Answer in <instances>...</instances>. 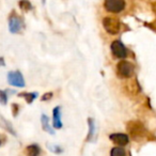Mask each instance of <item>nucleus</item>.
Masks as SVG:
<instances>
[{
  "label": "nucleus",
  "mask_w": 156,
  "mask_h": 156,
  "mask_svg": "<svg viewBox=\"0 0 156 156\" xmlns=\"http://www.w3.org/2000/svg\"><path fill=\"white\" fill-rule=\"evenodd\" d=\"M126 130L129 134V137L135 141H140L147 137V130L141 122L129 121L126 124Z\"/></svg>",
  "instance_id": "f257e3e1"
},
{
  "label": "nucleus",
  "mask_w": 156,
  "mask_h": 156,
  "mask_svg": "<svg viewBox=\"0 0 156 156\" xmlns=\"http://www.w3.org/2000/svg\"><path fill=\"white\" fill-rule=\"evenodd\" d=\"M117 72H118V75L121 78L128 79V78H130L134 75L135 66L129 61L122 60L117 64Z\"/></svg>",
  "instance_id": "f03ea898"
},
{
  "label": "nucleus",
  "mask_w": 156,
  "mask_h": 156,
  "mask_svg": "<svg viewBox=\"0 0 156 156\" xmlns=\"http://www.w3.org/2000/svg\"><path fill=\"white\" fill-rule=\"evenodd\" d=\"M103 27L111 35L118 34L121 30V24L119 20L115 17H111V16H107L103 20Z\"/></svg>",
  "instance_id": "7ed1b4c3"
},
{
  "label": "nucleus",
  "mask_w": 156,
  "mask_h": 156,
  "mask_svg": "<svg viewBox=\"0 0 156 156\" xmlns=\"http://www.w3.org/2000/svg\"><path fill=\"white\" fill-rule=\"evenodd\" d=\"M125 0H104V8L109 13H121L125 9Z\"/></svg>",
  "instance_id": "20e7f679"
},
{
  "label": "nucleus",
  "mask_w": 156,
  "mask_h": 156,
  "mask_svg": "<svg viewBox=\"0 0 156 156\" xmlns=\"http://www.w3.org/2000/svg\"><path fill=\"white\" fill-rule=\"evenodd\" d=\"M110 49L112 55L115 58L119 59H125L127 57V49L124 46V44L122 43L120 40H115L111 43L110 45Z\"/></svg>",
  "instance_id": "39448f33"
},
{
  "label": "nucleus",
  "mask_w": 156,
  "mask_h": 156,
  "mask_svg": "<svg viewBox=\"0 0 156 156\" xmlns=\"http://www.w3.org/2000/svg\"><path fill=\"white\" fill-rule=\"evenodd\" d=\"M8 83L13 87L24 88L25 87V79L23 74L20 71H12L8 73Z\"/></svg>",
  "instance_id": "423d86ee"
},
{
  "label": "nucleus",
  "mask_w": 156,
  "mask_h": 156,
  "mask_svg": "<svg viewBox=\"0 0 156 156\" xmlns=\"http://www.w3.org/2000/svg\"><path fill=\"white\" fill-rule=\"evenodd\" d=\"M24 27V23L23 20L18 17L17 15L13 14L12 16H10L9 18V30L12 33H18L20 32V30Z\"/></svg>",
  "instance_id": "0eeeda50"
},
{
  "label": "nucleus",
  "mask_w": 156,
  "mask_h": 156,
  "mask_svg": "<svg viewBox=\"0 0 156 156\" xmlns=\"http://www.w3.org/2000/svg\"><path fill=\"white\" fill-rule=\"evenodd\" d=\"M124 88H125L126 92L128 94H130V95H137L141 91V87L137 79H130V78H128V80L126 81Z\"/></svg>",
  "instance_id": "6e6552de"
},
{
  "label": "nucleus",
  "mask_w": 156,
  "mask_h": 156,
  "mask_svg": "<svg viewBox=\"0 0 156 156\" xmlns=\"http://www.w3.org/2000/svg\"><path fill=\"white\" fill-rule=\"evenodd\" d=\"M109 139H110L112 142H115V144H118L119 147H125V145L128 144L129 142V137L126 134H123V133H115V134H111L109 136Z\"/></svg>",
  "instance_id": "1a4fd4ad"
},
{
  "label": "nucleus",
  "mask_w": 156,
  "mask_h": 156,
  "mask_svg": "<svg viewBox=\"0 0 156 156\" xmlns=\"http://www.w3.org/2000/svg\"><path fill=\"white\" fill-rule=\"evenodd\" d=\"M52 125H54V127L57 128V129H60V128H62V126H63L62 121H61L60 106L55 107L54 110H52Z\"/></svg>",
  "instance_id": "9d476101"
},
{
  "label": "nucleus",
  "mask_w": 156,
  "mask_h": 156,
  "mask_svg": "<svg viewBox=\"0 0 156 156\" xmlns=\"http://www.w3.org/2000/svg\"><path fill=\"white\" fill-rule=\"evenodd\" d=\"M88 125H89V133L87 136V141H92L95 137V130H96V125L95 122L92 118L88 119Z\"/></svg>",
  "instance_id": "9b49d317"
},
{
  "label": "nucleus",
  "mask_w": 156,
  "mask_h": 156,
  "mask_svg": "<svg viewBox=\"0 0 156 156\" xmlns=\"http://www.w3.org/2000/svg\"><path fill=\"white\" fill-rule=\"evenodd\" d=\"M41 123H42V128H43L44 132H47L48 134H50V135L55 134V132L52 130L51 126H50V124H49V118L46 115H44V113L41 117Z\"/></svg>",
  "instance_id": "f8f14e48"
},
{
  "label": "nucleus",
  "mask_w": 156,
  "mask_h": 156,
  "mask_svg": "<svg viewBox=\"0 0 156 156\" xmlns=\"http://www.w3.org/2000/svg\"><path fill=\"white\" fill-rule=\"evenodd\" d=\"M27 156H40L41 154V147L37 144H30L26 147Z\"/></svg>",
  "instance_id": "ddd939ff"
},
{
  "label": "nucleus",
  "mask_w": 156,
  "mask_h": 156,
  "mask_svg": "<svg viewBox=\"0 0 156 156\" xmlns=\"http://www.w3.org/2000/svg\"><path fill=\"white\" fill-rule=\"evenodd\" d=\"M18 96L24 98L28 104H31L37 98V92H22V93L18 94Z\"/></svg>",
  "instance_id": "4468645a"
},
{
  "label": "nucleus",
  "mask_w": 156,
  "mask_h": 156,
  "mask_svg": "<svg viewBox=\"0 0 156 156\" xmlns=\"http://www.w3.org/2000/svg\"><path fill=\"white\" fill-rule=\"evenodd\" d=\"M18 5L24 12H29L30 10H32V5L29 0H20L18 2Z\"/></svg>",
  "instance_id": "2eb2a0df"
},
{
  "label": "nucleus",
  "mask_w": 156,
  "mask_h": 156,
  "mask_svg": "<svg viewBox=\"0 0 156 156\" xmlns=\"http://www.w3.org/2000/svg\"><path fill=\"white\" fill-rule=\"evenodd\" d=\"M110 156H126V152L122 147H115L111 149Z\"/></svg>",
  "instance_id": "dca6fc26"
},
{
  "label": "nucleus",
  "mask_w": 156,
  "mask_h": 156,
  "mask_svg": "<svg viewBox=\"0 0 156 156\" xmlns=\"http://www.w3.org/2000/svg\"><path fill=\"white\" fill-rule=\"evenodd\" d=\"M8 103V94L3 90H0V104L1 105H7Z\"/></svg>",
  "instance_id": "f3484780"
},
{
  "label": "nucleus",
  "mask_w": 156,
  "mask_h": 156,
  "mask_svg": "<svg viewBox=\"0 0 156 156\" xmlns=\"http://www.w3.org/2000/svg\"><path fill=\"white\" fill-rule=\"evenodd\" d=\"M48 147H49L50 151L54 152V153H56V154H60V153H62V152H63L62 147H61L60 145H57V144L50 145V144H48Z\"/></svg>",
  "instance_id": "a211bd4d"
},
{
  "label": "nucleus",
  "mask_w": 156,
  "mask_h": 156,
  "mask_svg": "<svg viewBox=\"0 0 156 156\" xmlns=\"http://www.w3.org/2000/svg\"><path fill=\"white\" fill-rule=\"evenodd\" d=\"M12 113H13V117H17L18 112H20V105L17 104H12Z\"/></svg>",
  "instance_id": "6ab92c4d"
},
{
  "label": "nucleus",
  "mask_w": 156,
  "mask_h": 156,
  "mask_svg": "<svg viewBox=\"0 0 156 156\" xmlns=\"http://www.w3.org/2000/svg\"><path fill=\"white\" fill-rule=\"evenodd\" d=\"M52 96H54V94H52L51 92H47V93H45L43 96H42L41 101H43V102H44V101H49Z\"/></svg>",
  "instance_id": "aec40b11"
},
{
  "label": "nucleus",
  "mask_w": 156,
  "mask_h": 156,
  "mask_svg": "<svg viewBox=\"0 0 156 156\" xmlns=\"http://www.w3.org/2000/svg\"><path fill=\"white\" fill-rule=\"evenodd\" d=\"M151 8H152V11L154 12V13L156 14V1H154L153 3L151 5Z\"/></svg>",
  "instance_id": "412c9836"
},
{
  "label": "nucleus",
  "mask_w": 156,
  "mask_h": 156,
  "mask_svg": "<svg viewBox=\"0 0 156 156\" xmlns=\"http://www.w3.org/2000/svg\"><path fill=\"white\" fill-rule=\"evenodd\" d=\"M0 65H5V59L0 58Z\"/></svg>",
  "instance_id": "4be33fe9"
},
{
  "label": "nucleus",
  "mask_w": 156,
  "mask_h": 156,
  "mask_svg": "<svg viewBox=\"0 0 156 156\" xmlns=\"http://www.w3.org/2000/svg\"><path fill=\"white\" fill-rule=\"evenodd\" d=\"M0 145H1V140H0Z\"/></svg>",
  "instance_id": "5701e85b"
}]
</instances>
